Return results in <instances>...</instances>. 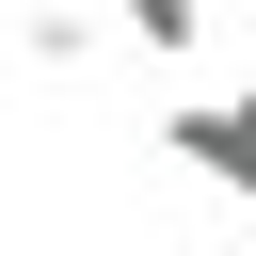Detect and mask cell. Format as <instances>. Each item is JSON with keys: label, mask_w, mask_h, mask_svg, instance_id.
Returning <instances> with one entry per match:
<instances>
[{"label": "cell", "mask_w": 256, "mask_h": 256, "mask_svg": "<svg viewBox=\"0 0 256 256\" xmlns=\"http://www.w3.org/2000/svg\"><path fill=\"white\" fill-rule=\"evenodd\" d=\"M160 144H176V160H192L208 192H240V208H256V80H240V96H192V112L160 128Z\"/></svg>", "instance_id": "1"}]
</instances>
